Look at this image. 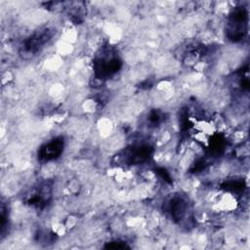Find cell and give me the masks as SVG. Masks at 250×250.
I'll use <instances>...</instances> for the list:
<instances>
[{"mask_svg": "<svg viewBox=\"0 0 250 250\" xmlns=\"http://www.w3.org/2000/svg\"><path fill=\"white\" fill-rule=\"evenodd\" d=\"M170 213L174 219L181 220L186 214L187 204L186 201L181 197H176L170 202Z\"/></svg>", "mask_w": 250, "mask_h": 250, "instance_id": "obj_3", "label": "cell"}, {"mask_svg": "<svg viewBox=\"0 0 250 250\" xmlns=\"http://www.w3.org/2000/svg\"><path fill=\"white\" fill-rule=\"evenodd\" d=\"M63 150V139L62 138H56L46 145H44L39 152L38 155L41 160L49 161L58 158Z\"/></svg>", "mask_w": 250, "mask_h": 250, "instance_id": "obj_2", "label": "cell"}, {"mask_svg": "<svg viewBox=\"0 0 250 250\" xmlns=\"http://www.w3.org/2000/svg\"><path fill=\"white\" fill-rule=\"evenodd\" d=\"M246 21H247V12L244 8H236L230 14L229 25V36L231 40H240L244 33L246 32Z\"/></svg>", "mask_w": 250, "mask_h": 250, "instance_id": "obj_1", "label": "cell"}]
</instances>
